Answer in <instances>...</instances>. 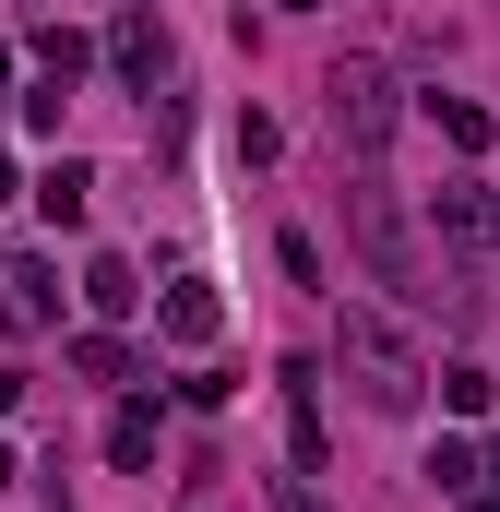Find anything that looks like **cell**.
<instances>
[{"label": "cell", "instance_id": "obj_1", "mask_svg": "<svg viewBox=\"0 0 500 512\" xmlns=\"http://www.w3.org/2000/svg\"><path fill=\"white\" fill-rule=\"evenodd\" d=\"M334 358H346V382H358V405H370V417H417L429 370H417L405 322H381V310H346V322H334Z\"/></svg>", "mask_w": 500, "mask_h": 512}, {"label": "cell", "instance_id": "obj_2", "mask_svg": "<svg viewBox=\"0 0 500 512\" xmlns=\"http://www.w3.org/2000/svg\"><path fill=\"white\" fill-rule=\"evenodd\" d=\"M346 239H358V262H370V286H393V298H441L429 262H417V239H405V215H393V179H381V167L346 179Z\"/></svg>", "mask_w": 500, "mask_h": 512}, {"label": "cell", "instance_id": "obj_3", "mask_svg": "<svg viewBox=\"0 0 500 512\" xmlns=\"http://www.w3.org/2000/svg\"><path fill=\"white\" fill-rule=\"evenodd\" d=\"M322 96H334V131L358 143V167H381V143H393V120H405V96H393V60L346 48V60L322 72Z\"/></svg>", "mask_w": 500, "mask_h": 512}, {"label": "cell", "instance_id": "obj_4", "mask_svg": "<svg viewBox=\"0 0 500 512\" xmlns=\"http://www.w3.org/2000/svg\"><path fill=\"white\" fill-rule=\"evenodd\" d=\"M274 382H286V453H298V477H322L334 441H322V382H310V358H286Z\"/></svg>", "mask_w": 500, "mask_h": 512}, {"label": "cell", "instance_id": "obj_5", "mask_svg": "<svg viewBox=\"0 0 500 512\" xmlns=\"http://www.w3.org/2000/svg\"><path fill=\"white\" fill-rule=\"evenodd\" d=\"M0 322H12V334H36V322H60V274H48L36 251H12V262H0Z\"/></svg>", "mask_w": 500, "mask_h": 512}, {"label": "cell", "instance_id": "obj_6", "mask_svg": "<svg viewBox=\"0 0 500 512\" xmlns=\"http://www.w3.org/2000/svg\"><path fill=\"white\" fill-rule=\"evenodd\" d=\"M108 60H120V84H143V96H155V84H167V24H143V12H131L120 36H108Z\"/></svg>", "mask_w": 500, "mask_h": 512}, {"label": "cell", "instance_id": "obj_7", "mask_svg": "<svg viewBox=\"0 0 500 512\" xmlns=\"http://www.w3.org/2000/svg\"><path fill=\"white\" fill-rule=\"evenodd\" d=\"M84 203H96V167H84V155H60V167L36 179V215H48V227H84Z\"/></svg>", "mask_w": 500, "mask_h": 512}, {"label": "cell", "instance_id": "obj_8", "mask_svg": "<svg viewBox=\"0 0 500 512\" xmlns=\"http://www.w3.org/2000/svg\"><path fill=\"white\" fill-rule=\"evenodd\" d=\"M155 322H167L179 346H215V322H227V310H215V286H167V298H155Z\"/></svg>", "mask_w": 500, "mask_h": 512}, {"label": "cell", "instance_id": "obj_9", "mask_svg": "<svg viewBox=\"0 0 500 512\" xmlns=\"http://www.w3.org/2000/svg\"><path fill=\"white\" fill-rule=\"evenodd\" d=\"M131 298H143V274H131L120 251H96V262H84V310H96V322H120Z\"/></svg>", "mask_w": 500, "mask_h": 512}, {"label": "cell", "instance_id": "obj_10", "mask_svg": "<svg viewBox=\"0 0 500 512\" xmlns=\"http://www.w3.org/2000/svg\"><path fill=\"white\" fill-rule=\"evenodd\" d=\"M108 465H155V405H120L108 417Z\"/></svg>", "mask_w": 500, "mask_h": 512}, {"label": "cell", "instance_id": "obj_11", "mask_svg": "<svg viewBox=\"0 0 500 512\" xmlns=\"http://www.w3.org/2000/svg\"><path fill=\"white\" fill-rule=\"evenodd\" d=\"M72 370H84V382H131V346L120 334H72Z\"/></svg>", "mask_w": 500, "mask_h": 512}, {"label": "cell", "instance_id": "obj_12", "mask_svg": "<svg viewBox=\"0 0 500 512\" xmlns=\"http://www.w3.org/2000/svg\"><path fill=\"white\" fill-rule=\"evenodd\" d=\"M489 370H477V358H453V370H441V405H453V417H489Z\"/></svg>", "mask_w": 500, "mask_h": 512}, {"label": "cell", "instance_id": "obj_13", "mask_svg": "<svg viewBox=\"0 0 500 512\" xmlns=\"http://www.w3.org/2000/svg\"><path fill=\"white\" fill-rule=\"evenodd\" d=\"M429 120L453 131V143H465V155H477V143H489V108H477V96H429Z\"/></svg>", "mask_w": 500, "mask_h": 512}, {"label": "cell", "instance_id": "obj_14", "mask_svg": "<svg viewBox=\"0 0 500 512\" xmlns=\"http://www.w3.org/2000/svg\"><path fill=\"white\" fill-rule=\"evenodd\" d=\"M84 60H96V48H84V36H60V24H48V36H36V72H60V84H84Z\"/></svg>", "mask_w": 500, "mask_h": 512}, {"label": "cell", "instance_id": "obj_15", "mask_svg": "<svg viewBox=\"0 0 500 512\" xmlns=\"http://www.w3.org/2000/svg\"><path fill=\"white\" fill-rule=\"evenodd\" d=\"M239 155H250V167H274V155H286V131L262 120V108H239Z\"/></svg>", "mask_w": 500, "mask_h": 512}, {"label": "cell", "instance_id": "obj_16", "mask_svg": "<svg viewBox=\"0 0 500 512\" xmlns=\"http://www.w3.org/2000/svg\"><path fill=\"white\" fill-rule=\"evenodd\" d=\"M274 512H322V489H310V477H286V489H274Z\"/></svg>", "mask_w": 500, "mask_h": 512}, {"label": "cell", "instance_id": "obj_17", "mask_svg": "<svg viewBox=\"0 0 500 512\" xmlns=\"http://www.w3.org/2000/svg\"><path fill=\"white\" fill-rule=\"evenodd\" d=\"M12 405H24V370H0V417H12Z\"/></svg>", "mask_w": 500, "mask_h": 512}, {"label": "cell", "instance_id": "obj_18", "mask_svg": "<svg viewBox=\"0 0 500 512\" xmlns=\"http://www.w3.org/2000/svg\"><path fill=\"white\" fill-rule=\"evenodd\" d=\"M0 489H12V441H0Z\"/></svg>", "mask_w": 500, "mask_h": 512}, {"label": "cell", "instance_id": "obj_19", "mask_svg": "<svg viewBox=\"0 0 500 512\" xmlns=\"http://www.w3.org/2000/svg\"><path fill=\"white\" fill-rule=\"evenodd\" d=\"M465 512H500V489H489V501H465Z\"/></svg>", "mask_w": 500, "mask_h": 512}, {"label": "cell", "instance_id": "obj_20", "mask_svg": "<svg viewBox=\"0 0 500 512\" xmlns=\"http://www.w3.org/2000/svg\"><path fill=\"white\" fill-rule=\"evenodd\" d=\"M286 12H322V0H286Z\"/></svg>", "mask_w": 500, "mask_h": 512}, {"label": "cell", "instance_id": "obj_21", "mask_svg": "<svg viewBox=\"0 0 500 512\" xmlns=\"http://www.w3.org/2000/svg\"><path fill=\"white\" fill-rule=\"evenodd\" d=\"M0 191H12V155H0Z\"/></svg>", "mask_w": 500, "mask_h": 512}, {"label": "cell", "instance_id": "obj_22", "mask_svg": "<svg viewBox=\"0 0 500 512\" xmlns=\"http://www.w3.org/2000/svg\"><path fill=\"white\" fill-rule=\"evenodd\" d=\"M0 84H12V48H0Z\"/></svg>", "mask_w": 500, "mask_h": 512}, {"label": "cell", "instance_id": "obj_23", "mask_svg": "<svg viewBox=\"0 0 500 512\" xmlns=\"http://www.w3.org/2000/svg\"><path fill=\"white\" fill-rule=\"evenodd\" d=\"M489 489H500V453H489Z\"/></svg>", "mask_w": 500, "mask_h": 512}]
</instances>
